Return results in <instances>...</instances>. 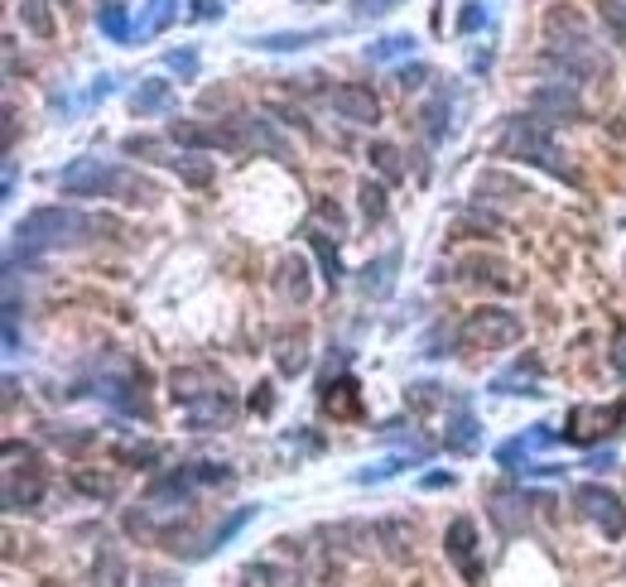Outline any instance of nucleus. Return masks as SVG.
I'll list each match as a JSON object with an SVG mask.
<instances>
[{
  "label": "nucleus",
  "mask_w": 626,
  "mask_h": 587,
  "mask_svg": "<svg viewBox=\"0 0 626 587\" xmlns=\"http://www.w3.org/2000/svg\"><path fill=\"white\" fill-rule=\"evenodd\" d=\"M318 39H328V29H295V35H261V39H251L255 49H265V53H289V49H309V43H318Z\"/></svg>",
  "instance_id": "b1692460"
},
{
  "label": "nucleus",
  "mask_w": 626,
  "mask_h": 587,
  "mask_svg": "<svg viewBox=\"0 0 626 587\" xmlns=\"http://www.w3.org/2000/svg\"><path fill=\"white\" fill-rule=\"evenodd\" d=\"M222 15V0H193V20H217Z\"/></svg>",
  "instance_id": "c03bdc74"
},
{
  "label": "nucleus",
  "mask_w": 626,
  "mask_h": 587,
  "mask_svg": "<svg viewBox=\"0 0 626 587\" xmlns=\"http://www.w3.org/2000/svg\"><path fill=\"white\" fill-rule=\"evenodd\" d=\"M59 188L68 197H121V203H150L154 197L150 179L121 169V164H102V159H73L59 174Z\"/></svg>",
  "instance_id": "39448f33"
},
{
  "label": "nucleus",
  "mask_w": 626,
  "mask_h": 587,
  "mask_svg": "<svg viewBox=\"0 0 626 587\" xmlns=\"http://www.w3.org/2000/svg\"><path fill=\"white\" fill-rule=\"evenodd\" d=\"M140 587H174V578H170V573H145Z\"/></svg>",
  "instance_id": "de8ad7c7"
},
{
  "label": "nucleus",
  "mask_w": 626,
  "mask_h": 587,
  "mask_svg": "<svg viewBox=\"0 0 626 587\" xmlns=\"http://www.w3.org/2000/svg\"><path fill=\"white\" fill-rule=\"evenodd\" d=\"M612 462H617V452H592V458H588V468H592V472H608Z\"/></svg>",
  "instance_id": "49530a36"
},
{
  "label": "nucleus",
  "mask_w": 626,
  "mask_h": 587,
  "mask_svg": "<svg viewBox=\"0 0 626 587\" xmlns=\"http://www.w3.org/2000/svg\"><path fill=\"white\" fill-rule=\"evenodd\" d=\"M97 29H102L111 43H130L140 35V29L130 25V10L121 5V0H97Z\"/></svg>",
  "instance_id": "2eb2a0df"
},
{
  "label": "nucleus",
  "mask_w": 626,
  "mask_h": 587,
  "mask_svg": "<svg viewBox=\"0 0 626 587\" xmlns=\"http://www.w3.org/2000/svg\"><path fill=\"white\" fill-rule=\"evenodd\" d=\"M477 197H525V183L511 174H483L477 179Z\"/></svg>",
  "instance_id": "c756f323"
},
{
  "label": "nucleus",
  "mask_w": 626,
  "mask_h": 587,
  "mask_svg": "<svg viewBox=\"0 0 626 587\" xmlns=\"http://www.w3.org/2000/svg\"><path fill=\"white\" fill-rule=\"evenodd\" d=\"M405 452H396V458H381V462H376V468H362V472H356V482H362V486H372V482H386V477H396V472L400 468H405Z\"/></svg>",
  "instance_id": "c9c22d12"
},
{
  "label": "nucleus",
  "mask_w": 626,
  "mask_h": 587,
  "mask_svg": "<svg viewBox=\"0 0 626 587\" xmlns=\"http://www.w3.org/2000/svg\"><path fill=\"white\" fill-rule=\"evenodd\" d=\"M87 231H116V221L107 217H87L77 207H35L25 221L15 227V241H10V260H35L43 251H63L73 241H83Z\"/></svg>",
  "instance_id": "7ed1b4c3"
},
{
  "label": "nucleus",
  "mask_w": 626,
  "mask_h": 587,
  "mask_svg": "<svg viewBox=\"0 0 626 587\" xmlns=\"http://www.w3.org/2000/svg\"><path fill=\"white\" fill-rule=\"evenodd\" d=\"M602 29H608V39L626 49V0H602Z\"/></svg>",
  "instance_id": "7c9ffc66"
},
{
  "label": "nucleus",
  "mask_w": 626,
  "mask_h": 587,
  "mask_svg": "<svg viewBox=\"0 0 626 587\" xmlns=\"http://www.w3.org/2000/svg\"><path fill=\"white\" fill-rule=\"evenodd\" d=\"M554 438H559V434H554L550 424H530V434H521V438L501 443V448H497V462H501V468H516L521 458H530L535 448H544V443H554Z\"/></svg>",
  "instance_id": "dca6fc26"
},
{
  "label": "nucleus",
  "mask_w": 626,
  "mask_h": 587,
  "mask_svg": "<svg viewBox=\"0 0 626 587\" xmlns=\"http://www.w3.org/2000/svg\"><path fill=\"white\" fill-rule=\"evenodd\" d=\"M174 102V82H164V77H145V82L130 92V111L136 116H154V111H164Z\"/></svg>",
  "instance_id": "f3484780"
},
{
  "label": "nucleus",
  "mask_w": 626,
  "mask_h": 587,
  "mask_svg": "<svg viewBox=\"0 0 626 587\" xmlns=\"http://www.w3.org/2000/svg\"><path fill=\"white\" fill-rule=\"evenodd\" d=\"M193 482L198 486H227L231 468H227V462H193Z\"/></svg>",
  "instance_id": "4c0bfd02"
},
{
  "label": "nucleus",
  "mask_w": 626,
  "mask_h": 587,
  "mask_svg": "<svg viewBox=\"0 0 626 587\" xmlns=\"http://www.w3.org/2000/svg\"><path fill=\"white\" fill-rule=\"evenodd\" d=\"M20 20H25L29 35L53 39V15H49V0H20Z\"/></svg>",
  "instance_id": "cd10ccee"
},
{
  "label": "nucleus",
  "mask_w": 626,
  "mask_h": 587,
  "mask_svg": "<svg viewBox=\"0 0 626 587\" xmlns=\"http://www.w3.org/2000/svg\"><path fill=\"white\" fill-rule=\"evenodd\" d=\"M261 395H251V409H261V414H271L275 409V395H271V385H255Z\"/></svg>",
  "instance_id": "a18cd8bd"
},
{
  "label": "nucleus",
  "mask_w": 626,
  "mask_h": 587,
  "mask_svg": "<svg viewBox=\"0 0 626 587\" xmlns=\"http://www.w3.org/2000/svg\"><path fill=\"white\" fill-rule=\"evenodd\" d=\"M497 150L506 154V159H525V164H535V169H544V174H554V179H564V183L578 188V169L564 159V150L554 145L550 120L535 116V111H530V116H511L506 120Z\"/></svg>",
  "instance_id": "20e7f679"
},
{
  "label": "nucleus",
  "mask_w": 626,
  "mask_h": 587,
  "mask_svg": "<svg viewBox=\"0 0 626 587\" xmlns=\"http://www.w3.org/2000/svg\"><path fill=\"white\" fill-rule=\"evenodd\" d=\"M530 111L544 120H584V97L574 82H540L530 92Z\"/></svg>",
  "instance_id": "9b49d317"
},
{
  "label": "nucleus",
  "mask_w": 626,
  "mask_h": 587,
  "mask_svg": "<svg viewBox=\"0 0 626 587\" xmlns=\"http://www.w3.org/2000/svg\"><path fill=\"white\" fill-rule=\"evenodd\" d=\"M255 511H261V506H241L237 515H227V520H222V525H217V529H212V535L203 539V545H198L193 559H208V553H217V549L227 545V539H231V535H237V529L246 525V520H255Z\"/></svg>",
  "instance_id": "412c9836"
},
{
  "label": "nucleus",
  "mask_w": 626,
  "mask_h": 587,
  "mask_svg": "<svg viewBox=\"0 0 626 587\" xmlns=\"http://www.w3.org/2000/svg\"><path fill=\"white\" fill-rule=\"evenodd\" d=\"M164 164H170V169H174V174H178V179H184L188 188H208L212 179H217V164L203 159V154H198V150L174 154V159H164Z\"/></svg>",
  "instance_id": "6ab92c4d"
},
{
  "label": "nucleus",
  "mask_w": 626,
  "mask_h": 587,
  "mask_svg": "<svg viewBox=\"0 0 626 587\" xmlns=\"http://www.w3.org/2000/svg\"><path fill=\"white\" fill-rule=\"evenodd\" d=\"M309 241H313V251H318V260H323V280L338 284V280H342V265H338V246L328 241V231L313 227V231H309Z\"/></svg>",
  "instance_id": "c85d7f7f"
},
{
  "label": "nucleus",
  "mask_w": 626,
  "mask_h": 587,
  "mask_svg": "<svg viewBox=\"0 0 626 587\" xmlns=\"http://www.w3.org/2000/svg\"><path fill=\"white\" fill-rule=\"evenodd\" d=\"M396 77H400V87H405V92H410V87H420L424 77H429V68H424V63H415V68H410V63H405V68H400Z\"/></svg>",
  "instance_id": "37998d69"
},
{
  "label": "nucleus",
  "mask_w": 626,
  "mask_h": 587,
  "mask_svg": "<svg viewBox=\"0 0 626 587\" xmlns=\"http://www.w3.org/2000/svg\"><path fill=\"white\" fill-rule=\"evenodd\" d=\"M43 496V468L29 443H5V511H29Z\"/></svg>",
  "instance_id": "423d86ee"
},
{
  "label": "nucleus",
  "mask_w": 626,
  "mask_h": 587,
  "mask_svg": "<svg viewBox=\"0 0 626 587\" xmlns=\"http://www.w3.org/2000/svg\"><path fill=\"white\" fill-rule=\"evenodd\" d=\"M77 486H83L87 496H116V482H111V477H92V472H77Z\"/></svg>",
  "instance_id": "58836bf2"
},
{
  "label": "nucleus",
  "mask_w": 626,
  "mask_h": 587,
  "mask_svg": "<svg viewBox=\"0 0 626 587\" xmlns=\"http://www.w3.org/2000/svg\"><path fill=\"white\" fill-rule=\"evenodd\" d=\"M164 63H170V68H174L178 77H193V73H198V53H193V49H174Z\"/></svg>",
  "instance_id": "ea45409f"
},
{
  "label": "nucleus",
  "mask_w": 626,
  "mask_h": 587,
  "mask_svg": "<svg viewBox=\"0 0 626 587\" xmlns=\"http://www.w3.org/2000/svg\"><path fill=\"white\" fill-rule=\"evenodd\" d=\"M126 559H121L116 545H102L97 549V587H126Z\"/></svg>",
  "instance_id": "393cba45"
},
{
  "label": "nucleus",
  "mask_w": 626,
  "mask_h": 587,
  "mask_svg": "<svg viewBox=\"0 0 626 587\" xmlns=\"http://www.w3.org/2000/svg\"><path fill=\"white\" fill-rule=\"evenodd\" d=\"M540 357H516V367L511 371H501L497 381H491V391L497 395H540Z\"/></svg>",
  "instance_id": "4468645a"
},
{
  "label": "nucleus",
  "mask_w": 626,
  "mask_h": 587,
  "mask_svg": "<svg viewBox=\"0 0 626 587\" xmlns=\"http://www.w3.org/2000/svg\"><path fill=\"white\" fill-rule=\"evenodd\" d=\"M544 43H550V59L559 63V73L584 82V77H608L612 63L608 53L592 39V25L578 15L574 5H550L544 10Z\"/></svg>",
  "instance_id": "f257e3e1"
},
{
  "label": "nucleus",
  "mask_w": 626,
  "mask_h": 587,
  "mask_svg": "<svg viewBox=\"0 0 626 587\" xmlns=\"http://www.w3.org/2000/svg\"><path fill=\"white\" fill-rule=\"evenodd\" d=\"M574 501H578V511H584L608 539H622L626 535V506H622L617 492H608V486H598V482H584V486H574Z\"/></svg>",
  "instance_id": "1a4fd4ad"
},
{
  "label": "nucleus",
  "mask_w": 626,
  "mask_h": 587,
  "mask_svg": "<svg viewBox=\"0 0 626 587\" xmlns=\"http://www.w3.org/2000/svg\"><path fill=\"white\" fill-rule=\"evenodd\" d=\"M396 265H400L396 251H386L381 260H366V270H362V294L386 298V294H390V284H396Z\"/></svg>",
  "instance_id": "aec40b11"
},
{
  "label": "nucleus",
  "mask_w": 626,
  "mask_h": 587,
  "mask_svg": "<svg viewBox=\"0 0 626 587\" xmlns=\"http://www.w3.org/2000/svg\"><path fill=\"white\" fill-rule=\"evenodd\" d=\"M420 120H424V136H429L434 145H439V140H449V126H453V97H449V92H434L429 102H424Z\"/></svg>",
  "instance_id": "a211bd4d"
},
{
  "label": "nucleus",
  "mask_w": 626,
  "mask_h": 587,
  "mask_svg": "<svg viewBox=\"0 0 626 587\" xmlns=\"http://www.w3.org/2000/svg\"><path fill=\"white\" fill-rule=\"evenodd\" d=\"M97 400H107L111 409H121V414L130 419H150V405H145V371L136 367H121L97 381Z\"/></svg>",
  "instance_id": "9d476101"
},
{
  "label": "nucleus",
  "mask_w": 626,
  "mask_h": 587,
  "mask_svg": "<svg viewBox=\"0 0 626 587\" xmlns=\"http://www.w3.org/2000/svg\"><path fill=\"white\" fill-rule=\"evenodd\" d=\"M443 438H449L453 452H473L477 448V414H473V409L458 405V414L449 419V434H443Z\"/></svg>",
  "instance_id": "4be33fe9"
},
{
  "label": "nucleus",
  "mask_w": 626,
  "mask_h": 587,
  "mask_svg": "<svg viewBox=\"0 0 626 587\" xmlns=\"http://www.w3.org/2000/svg\"><path fill=\"white\" fill-rule=\"evenodd\" d=\"M483 25H487V10L477 5V0H467V10L458 15V29H463V35H473V29H483Z\"/></svg>",
  "instance_id": "79ce46f5"
},
{
  "label": "nucleus",
  "mask_w": 626,
  "mask_h": 587,
  "mask_svg": "<svg viewBox=\"0 0 626 587\" xmlns=\"http://www.w3.org/2000/svg\"><path fill=\"white\" fill-rule=\"evenodd\" d=\"M356 197H362V217H366V221H386V188H381V183L362 179Z\"/></svg>",
  "instance_id": "473e14b6"
},
{
  "label": "nucleus",
  "mask_w": 626,
  "mask_h": 587,
  "mask_svg": "<svg viewBox=\"0 0 626 587\" xmlns=\"http://www.w3.org/2000/svg\"><path fill=\"white\" fill-rule=\"evenodd\" d=\"M49 438L59 443V448H68V452H83L87 443H92V434H68V429H59V424L49 429Z\"/></svg>",
  "instance_id": "a19ab883"
},
{
  "label": "nucleus",
  "mask_w": 626,
  "mask_h": 587,
  "mask_svg": "<svg viewBox=\"0 0 626 587\" xmlns=\"http://www.w3.org/2000/svg\"><path fill=\"white\" fill-rule=\"evenodd\" d=\"M366 159H372V164L386 174L390 183H396V179H405V164H400V150H396V145H386V140H376V145L366 150Z\"/></svg>",
  "instance_id": "2f4dec72"
},
{
  "label": "nucleus",
  "mask_w": 626,
  "mask_h": 587,
  "mask_svg": "<svg viewBox=\"0 0 626 587\" xmlns=\"http://www.w3.org/2000/svg\"><path fill=\"white\" fill-rule=\"evenodd\" d=\"M410 53H415V35H386L366 43V59L372 63H396V59H410Z\"/></svg>",
  "instance_id": "bb28decb"
},
{
  "label": "nucleus",
  "mask_w": 626,
  "mask_h": 587,
  "mask_svg": "<svg viewBox=\"0 0 626 587\" xmlns=\"http://www.w3.org/2000/svg\"><path fill=\"white\" fill-rule=\"evenodd\" d=\"M285 290H289V298L295 304H304L309 298V260H285Z\"/></svg>",
  "instance_id": "72a5a7b5"
},
{
  "label": "nucleus",
  "mask_w": 626,
  "mask_h": 587,
  "mask_svg": "<svg viewBox=\"0 0 626 587\" xmlns=\"http://www.w3.org/2000/svg\"><path fill=\"white\" fill-rule=\"evenodd\" d=\"M328 106L338 111L342 120H352V126H376L381 120V102H376V92L366 82H342L328 92Z\"/></svg>",
  "instance_id": "f8f14e48"
},
{
  "label": "nucleus",
  "mask_w": 626,
  "mask_h": 587,
  "mask_svg": "<svg viewBox=\"0 0 626 587\" xmlns=\"http://www.w3.org/2000/svg\"><path fill=\"white\" fill-rule=\"evenodd\" d=\"M617 136H626V126H622V120H617Z\"/></svg>",
  "instance_id": "8fccbe9b"
},
{
  "label": "nucleus",
  "mask_w": 626,
  "mask_h": 587,
  "mask_svg": "<svg viewBox=\"0 0 626 587\" xmlns=\"http://www.w3.org/2000/svg\"><path fill=\"white\" fill-rule=\"evenodd\" d=\"M107 92H111V77H97V87H92V102H102Z\"/></svg>",
  "instance_id": "09e8293b"
},
{
  "label": "nucleus",
  "mask_w": 626,
  "mask_h": 587,
  "mask_svg": "<svg viewBox=\"0 0 626 587\" xmlns=\"http://www.w3.org/2000/svg\"><path fill=\"white\" fill-rule=\"evenodd\" d=\"M174 10H178V0H150V10H145V20H140V35H154V29H164L174 20Z\"/></svg>",
  "instance_id": "f704fd0d"
},
{
  "label": "nucleus",
  "mask_w": 626,
  "mask_h": 587,
  "mask_svg": "<svg viewBox=\"0 0 626 587\" xmlns=\"http://www.w3.org/2000/svg\"><path fill=\"white\" fill-rule=\"evenodd\" d=\"M309 342H304V332H295V337H279L275 342V361H279V371H285V375H299V371H304L309 367Z\"/></svg>",
  "instance_id": "a878e982"
},
{
  "label": "nucleus",
  "mask_w": 626,
  "mask_h": 587,
  "mask_svg": "<svg viewBox=\"0 0 626 587\" xmlns=\"http://www.w3.org/2000/svg\"><path fill=\"white\" fill-rule=\"evenodd\" d=\"M170 140L178 150H246V130L241 120H174Z\"/></svg>",
  "instance_id": "0eeeda50"
},
{
  "label": "nucleus",
  "mask_w": 626,
  "mask_h": 587,
  "mask_svg": "<svg viewBox=\"0 0 626 587\" xmlns=\"http://www.w3.org/2000/svg\"><path fill=\"white\" fill-rule=\"evenodd\" d=\"M237 120H241V130H246V150L255 145V150H265V154H285V140L275 136L265 116H237Z\"/></svg>",
  "instance_id": "5701e85b"
},
{
  "label": "nucleus",
  "mask_w": 626,
  "mask_h": 587,
  "mask_svg": "<svg viewBox=\"0 0 626 587\" xmlns=\"http://www.w3.org/2000/svg\"><path fill=\"white\" fill-rule=\"evenodd\" d=\"M463 270H473V280H487V275H491V280H497L501 290H511V284H516V280H511V270H506L501 260H467Z\"/></svg>",
  "instance_id": "e433bc0d"
},
{
  "label": "nucleus",
  "mask_w": 626,
  "mask_h": 587,
  "mask_svg": "<svg viewBox=\"0 0 626 587\" xmlns=\"http://www.w3.org/2000/svg\"><path fill=\"white\" fill-rule=\"evenodd\" d=\"M443 549H449V559L463 569L467 583H483V563H477V525L467 515H458L449 525V535H443Z\"/></svg>",
  "instance_id": "ddd939ff"
},
{
  "label": "nucleus",
  "mask_w": 626,
  "mask_h": 587,
  "mask_svg": "<svg viewBox=\"0 0 626 587\" xmlns=\"http://www.w3.org/2000/svg\"><path fill=\"white\" fill-rule=\"evenodd\" d=\"M170 395H174L178 414H184V424L198 429V434L237 419V395H231L227 375H217L208 367H178L170 375Z\"/></svg>",
  "instance_id": "f03ea898"
},
{
  "label": "nucleus",
  "mask_w": 626,
  "mask_h": 587,
  "mask_svg": "<svg viewBox=\"0 0 626 587\" xmlns=\"http://www.w3.org/2000/svg\"><path fill=\"white\" fill-rule=\"evenodd\" d=\"M521 332H525L521 318L506 314V308H473V314H467V323H463V332H458V342H463V347L497 352V347L521 342Z\"/></svg>",
  "instance_id": "6e6552de"
}]
</instances>
